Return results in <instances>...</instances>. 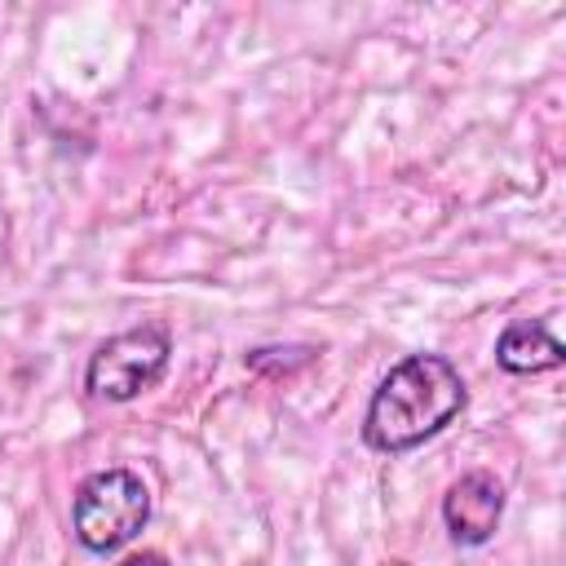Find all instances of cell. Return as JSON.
<instances>
[{
	"label": "cell",
	"mask_w": 566,
	"mask_h": 566,
	"mask_svg": "<svg viewBox=\"0 0 566 566\" xmlns=\"http://www.w3.org/2000/svg\"><path fill=\"white\" fill-rule=\"evenodd\" d=\"M119 566H168V562H164V553H150V548H146V553H133V557H124Z\"/></svg>",
	"instance_id": "obj_6"
},
{
	"label": "cell",
	"mask_w": 566,
	"mask_h": 566,
	"mask_svg": "<svg viewBox=\"0 0 566 566\" xmlns=\"http://www.w3.org/2000/svg\"><path fill=\"white\" fill-rule=\"evenodd\" d=\"M168 354H172V340H168L164 323L128 327V332L102 340L97 354L88 358V376H84L88 394L106 398V402H128L164 376Z\"/></svg>",
	"instance_id": "obj_3"
},
{
	"label": "cell",
	"mask_w": 566,
	"mask_h": 566,
	"mask_svg": "<svg viewBox=\"0 0 566 566\" xmlns=\"http://www.w3.org/2000/svg\"><path fill=\"white\" fill-rule=\"evenodd\" d=\"M71 522L88 553H111L150 522V491L133 469H97L80 482Z\"/></svg>",
	"instance_id": "obj_2"
},
{
	"label": "cell",
	"mask_w": 566,
	"mask_h": 566,
	"mask_svg": "<svg viewBox=\"0 0 566 566\" xmlns=\"http://www.w3.org/2000/svg\"><path fill=\"white\" fill-rule=\"evenodd\" d=\"M500 513H504V486L495 473H482V469L455 478L442 495V522H447L451 539L464 548L486 544L500 526Z\"/></svg>",
	"instance_id": "obj_4"
},
{
	"label": "cell",
	"mask_w": 566,
	"mask_h": 566,
	"mask_svg": "<svg viewBox=\"0 0 566 566\" xmlns=\"http://www.w3.org/2000/svg\"><path fill=\"white\" fill-rule=\"evenodd\" d=\"M464 407V380L442 354H411L376 385L363 420L371 451L398 455L447 429Z\"/></svg>",
	"instance_id": "obj_1"
},
{
	"label": "cell",
	"mask_w": 566,
	"mask_h": 566,
	"mask_svg": "<svg viewBox=\"0 0 566 566\" xmlns=\"http://www.w3.org/2000/svg\"><path fill=\"white\" fill-rule=\"evenodd\" d=\"M562 358H566L562 340H557V336L548 332V323H539V318H517V323H509V327L500 332V340H495V363H500L504 371H513V376L553 371V367H562Z\"/></svg>",
	"instance_id": "obj_5"
},
{
	"label": "cell",
	"mask_w": 566,
	"mask_h": 566,
	"mask_svg": "<svg viewBox=\"0 0 566 566\" xmlns=\"http://www.w3.org/2000/svg\"><path fill=\"white\" fill-rule=\"evenodd\" d=\"M385 566H407V562H385Z\"/></svg>",
	"instance_id": "obj_7"
}]
</instances>
